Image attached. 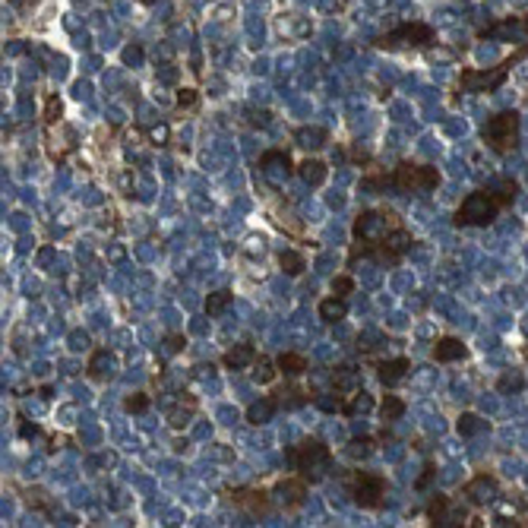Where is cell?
<instances>
[{
  "instance_id": "f1b7e54d",
  "label": "cell",
  "mask_w": 528,
  "mask_h": 528,
  "mask_svg": "<svg viewBox=\"0 0 528 528\" xmlns=\"http://www.w3.org/2000/svg\"><path fill=\"white\" fill-rule=\"evenodd\" d=\"M231 300H235V294L225 291V288H221V291H212V294L206 298V314H209V316H219L221 310L231 304Z\"/></svg>"
},
{
  "instance_id": "4fadbf2b",
  "label": "cell",
  "mask_w": 528,
  "mask_h": 528,
  "mask_svg": "<svg viewBox=\"0 0 528 528\" xmlns=\"http://www.w3.org/2000/svg\"><path fill=\"white\" fill-rule=\"evenodd\" d=\"M231 503L235 506H244V509H250V516H266L269 513V500H266V493L263 491H235L231 493Z\"/></svg>"
},
{
  "instance_id": "5bb4252c",
  "label": "cell",
  "mask_w": 528,
  "mask_h": 528,
  "mask_svg": "<svg viewBox=\"0 0 528 528\" xmlns=\"http://www.w3.org/2000/svg\"><path fill=\"white\" fill-rule=\"evenodd\" d=\"M275 411H279V402L272 399V395H263V399H257L253 405H247V424H253V427L269 424L272 418H275Z\"/></svg>"
},
{
  "instance_id": "9a60e30c",
  "label": "cell",
  "mask_w": 528,
  "mask_h": 528,
  "mask_svg": "<svg viewBox=\"0 0 528 528\" xmlns=\"http://www.w3.org/2000/svg\"><path fill=\"white\" fill-rule=\"evenodd\" d=\"M298 174L307 187H323L329 178V168H326V162H320V158H304V162L298 164Z\"/></svg>"
},
{
  "instance_id": "ba28073f",
  "label": "cell",
  "mask_w": 528,
  "mask_h": 528,
  "mask_svg": "<svg viewBox=\"0 0 528 528\" xmlns=\"http://www.w3.org/2000/svg\"><path fill=\"white\" fill-rule=\"evenodd\" d=\"M462 497L468 500L471 506H487V503H493V500L500 497V484L493 475H475V478L462 487Z\"/></svg>"
},
{
  "instance_id": "7bdbcfd3",
  "label": "cell",
  "mask_w": 528,
  "mask_h": 528,
  "mask_svg": "<svg viewBox=\"0 0 528 528\" xmlns=\"http://www.w3.org/2000/svg\"><path fill=\"white\" fill-rule=\"evenodd\" d=\"M19 434H22V436H38V427H35V424H32V427H29V424H22Z\"/></svg>"
},
{
  "instance_id": "8fae6325",
  "label": "cell",
  "mask_w": 528,
  "mask_h": 528,
  "mask_svg": "<svg viewBox=\"0 0 528 528\" xmlns=\"http://www.w3.org/2000/svg\"><path fill=\"white\" fill-rule=\"evenodd\" d=\"M275 497H279V503L288 509L300 506L304 497H307V478H285L279 487H275Z\"/></svg>"
},
{
  "instance_id": "277c9868",
  "label": "cell",
  "mask_w": 528,
  "mask_h": 528,
  "mask_svg": "<svg viewBox=\"0 0 528 528\" xmlns=\"http://www.w3.org/2000/svg\"><path fill=\"white\" fill-rule=\"evenodd\" d=\"M500 209L503 206L493 200L491 190H478V193H468L462 200V206H459V212H456V221L459 225H491Z\"/></svg>"
},
{
  "instance_id": "8d00e7d4",
  "label": "cell",
  "mask_w": 528,
  "mask_h": 528,
  "mask_svg": "<svg viewBox=\"0 0 528 528\" xmlns=\"http://www.w3.org/2000/svg\"><path fill=\"white\" fill-rule=\"evenodd\" d=\"M497 389L500 393H509V389H513V393H522V389H525V380L522 377H503L497 383Z\"/></svg>"
},
{
  "instance_id": "1f68e13d",
  "label": "cell",
  "mask_w": 528,
  "mask_h": 528,
  "mask_svg": "<svg viewBox=\"0 0 528 528\" xmlns=\"http://www.w3.org/2000/svg\"><path fill=\"white\" fill-rule=\"evenodd\" d=\"M193 411H196V399H190V405H187V408H184V405L171 408V411H168V424H171L174 430H180V427H184V424L193 418Z\"/></svg>"
},
{
  "instance_id": "6da1fadb",
  "label": "cell",
  "mask_w": 528,
  "mask_h": 528,
  "mask_svg": "<svg viewBox=\"0 0 528 528\" xmlns=\"http://www.w3.org/2000/svg\"><path fill=\"white\" fill-rule=\"evenodd\" d=\"M285 459L300 478H307L310 484H314V481H323L329 475V468H332V452H329V446H323L320 440L300 443V446H294V450L285 452Z\"/></svg>"
},
{
  "instance_id": "603a6c76",
  "label": "cell",
  "mask_w": 528,
  "mask_h": 528,
  "mask_svg": "<svg viewBox=\"0 0 528 528\" xmlns=\"http://www.w3.org/2000/svg\"><path fill=\"white\" fill-rule=\"evenodd\" d=\"M294 139H298V146H304V149H320V146H326L329 133L323 127H300L298 133H294Z\"/></svg>"
},
{
  "instance_id": "ee69618b",
  "label": "cell",
  "mask_w": 528,
  "mask_h": 528,
  "mask_svg": "<svg viewBox=\"0 0 528 528\" xmlns=\"http://www.w3.org/2000/svg\"><path fill=\"white\" fill-rule=\"evenodd\" d=\"M10 3H16V7H29V3H35V0H10Z\"/></svg>"
},
{
  "instance_id": "f546056e",
  "label": "cell",
  "mask_w": 528,
  "mask_h": 528,
  "mask_svg": "<svg viewBox=\"0 0 528 528\" xmlns=\"http://www.w3.org/2000/svg\"><path fill=\"white\" fill-rule=\"evenodd\" d=\"M380 414H383V421H399L402 414H405V402L399 395H386L383 405H380Z\"/></svg>"
},
{
  "instance_id": "e0dca14e",
  "label": "cell",
  "mask_w": 528,
  "mask_h": 528,
  "mask_svg": "<svg viewBox=\"0 0 528 528\" xmlns=\"http://www.w3.org/2000/svg\"><path fill=\"white\" fill-rule=\"evenodd\" d=\"M221 364L228 371H247L250 364H257V348L253 345H235L228 355L221 357Z\"/></svg>"
},
{
  "instance_id": "d590c367",
  "label": "cell",
  "mask_w": 528,
  "mask_h": 528,
  "mask_svg": "<svg viewBox=\"0 0 528 528\" xmlns=\"http://www.w3.org/2000/svg\"><path fill=\"white\" fill-rule=\"evenodd\" d=\"M124 408H127L130 414H143L146 408H149V395H143V393H136V395H130V399L124 402Z\"/></svg>"
},
{
  "instance_id": "d6a6232c",
  "label": "cell",
  "mask_w": 528,
  "mask_h": 528,
  "mask_svg": "<svg viewBox=\"0 0 528 528\" xmlns=\"http://www.w3.org/2000/svg\"><path fill=\"white\" fill-rule=\"evenodd\" d=\"M272 367H279V364H272L269 357H259V364L253 367V380H257L259 386L272 383V380H275V373H279V371H272Z\"/></svg>"
},
{
  "instance_id": "7c38bea8",
  "label": "cell",
  "mask_w": 528,
  "mask_h": 528,
  "mask_svg": "<svg viewBox=\"0 0 528 528\" xmlns=\"http://www.w3.org/2000/svg\"><path fill=\"white\" fill-rule=\"evenodd\" d=\"M408 371H411V361H408V357H393V361H383V364L377 367V377L383 386H395L405 380Z\"/></svg>"
},
{
  "instance_id": "9c48e42d",
  "label": "cell",
  "mask_w": 528,
  "mask_h": 528,
  "mask_svg": "<svg viewBox=\"0 0 528 528\" xmlns=\"http://www.w3.org/2000/svg\"><path fill=\"white\" fill-rule=\"evenodd\" d=\"M386 219L389 215H383V212H373V209H367V212H361L355 219V241H364V244H377L380 237L386 235Z\"/></svg>"
},
{
  "instance_id": "74e56055",
  "label": "cell",
  "mask_w": 528,
  "mask_h": 528,
  "mask_svg": "<svg viewBox=\"0 0 528 528\" xmlns=\"http://www.w3.org/2000/svg\"><path fill=\"white\" fill-rule=\"evenodd\" d=\"M196 105V89H178V108H193Z\"/></svg>"
},
{
  "instance_id": "3957f363",
  "label": "cell",
  "mask_w": 528,
  "mask_h": 528,
  "mask_svg": "<svg viewBox=\"0 0 528 528\" xmlns=\"http://www.w3.org/2000/svg\"><path fill=\"white\" fill-rule=\"evenodd\" d=\"M516 139H519V114L516 111H503V114L491 117L484 127V143L491 146L493 152L506 155V152L516 149Z\"/></svg>"
},
{
  "instance_id": "30bf717a",
  "label": "cell",
  "mask_w": 528,
  "mask_h": 528,
  "mask_svg": "<svg viewBox=\"0 0 528 528\" xmlns=\"http://www.w3.org/2000/svg\"><path fill=\"white\" fill-rule=\"evenodd\" d=\"M506 70H509V64L506 67H500L497 73H478V70H465L462 73V79H459V86L465 89V92H493V89L506 79Z\"/></svg>"
},
{
  "instance_id": "83f0119b",
  "label": "cell",
  "mask_w": 528,
  "mask_h": 528,
  "mask_svg": "<svg viewBox=\"0 0 528 528\" xmlns=\"http://www.w3.org/2000/svg\"><path fill=\"white\" fill-rule=\"evenodd\" d=\"M456 430H459L462 436H475V434H481V430H484V421H481L475 411H465V414H459Z\"/></svg>"
},
{
  "instance_id": "d4e9b609",
  "label": "cell",
  "mask_w": 528,
  "mask_h": 528,
  "mask_svg": "<svg viewBox=\"0 0 528 528\" xmlns=\"http://www.w3.org/2000/svg\"><path fill=\"white\" fill-rule=\"evenodd\" d=\"M332 389L336 393H355L357 389V373H355V367H336L332 371Z\"/></svg>"
},
{
  "instance_id": "f6af8a7d",
  "label": "cell",
  "mask_w": 528,
  "mask_h": 528,
  "mask_svg": "<svg viewBox=\"0 0 528 528\" xmlns=\"http://www.w3.org/2000/svg\"><path fill=\"white\" fill-rule=\"evenodd\" d=\"M525 355H528V351H525Z\"/></svg>"
},
{
  "instance_id": "f35d334b",
  "label": "cell",
  "mask_w": 528,
  "mask_h": 528,
  "mask_svg": "<svg viewBox=\"0 0 528 528\" xmlns=\"http://www.w3.org/2000/svg\"><path fill=\"white\" fill-rule=\"evenodd\" d=\"M314 402L323 408V411H342V405H345L339 395H336V399H314Z\"/></svg>"
},
{
  "instance_id": "52a82bcc",
  "label": "cell",
  "mask_w": 528,
  "mask_h": 528,
  "mask_svg": "<svg viewBox=\"0 0 528 528\" xmlns=\"http://www.w3.org/2000/svg\"><path fill=\"white\" fill-rule=\"evenodd\" d=\"M291 171H294L291 158H288L285 152L269 149V152H263V155H259V174H263L272 187H282L288 178H291Z\"/></svg>"
},
{
  "instance_id": "8992f818",
  "label": "cell",
  "mask_w": 528,
  "mask_h": 528,
  "mask_svg": "<svg viewBox=\"0 0 528 528\" xmlns=\"http://www.w3.org/2000/svg\"><path fill=\"white\" fill-rule=\"evenodd\" d=\"M434 42V29L424 26V22H402L393 32L383 35V48H399V44H408V48H424V44Z\"/></svg>"
},
{
  "instance_id": "2e32d148",
  "label": "cell",
  "mask_w": 528,
  "mask_h": 528,
  "mask_svg": "<svg viewBox=\"0 0 528 528\" xmlns=\"http://www.w3.org/2000/svg\"><path fill=\"white\" fill-rule=\"evenodd\" d=\"M427 516L434 525L446 528V525H462L459 522V516H450V497H443V493H434V500H430V506H427Z\"/></svg>"
},
{
  "instance_id": "cb8c5ba5",
  "label": "cell",
  "mask_w": 528,
  "mask_h": 528,
  "mask_svg": "<svg viewBox=\"0 0 528 528\" xmlns=\"http://www.w3.org/2000/svg\"><path fill=\"white\" fill-rule=\"evenodd\" d=\"M373 408V395H367L364 389H355V393L348 395V402L342 405V414H348V418H355V414H364Z\"/></svg>"
},
{
  "instance_id": "d6986e66",
  "label": "cell",
  "mask_w": 528,
  "mask_h": 528,
  "mask_svg": "<svg viewBox=\"0 0 528 528\" xmlns=\"http://www.w3.org/2000/svg\"><path fill=\"white\" fill-rule=\"evenodd\" d=\"M316 314H320L323 323H342L345 316H348V304H345V298L332 294V298L320 300V310H316Z\"/></svg>"
},
{
  "instance_id": "b9f144b4",
  "label": "cell",
  "mask_w": 528,
  "mask_h": 528,
  "mask_svg": "<svg viewBox=\"0 0 528 528\" xmlns=\"http://www.w3.org/2000/svg\"><path fill=\"white\" fill-rule=\"evenodd\" d=\"M149 136H152V143H155V146H164V143H168V127H152Z\"/></svg>"
},
{
  "instance_id": "ab89813d",
  "label": "cell",
  "mask_w": 528,
  "mask_h": 528,
  "mask_svg": "<svg viewBox=\"0 0 528 528\" xmlns=\"http://www.w3.org/2000/svg\"><path fill=\"white\" fill-rule=\"evenodd\" d=\"M124 60H127V64H139V60H143V48H136V44L124 48Z\"/></svg>"
},
{
  "instance_id": "ffe728a7",
  "label": "cell",
  "mask_w": 528,
  "mask_h": 528,
  "mask_svg": "<svg viewBox=\"0 0 528 528\" xmlns=\"http://www.w3.org/2000/svg\"><path fill=\"white\" fill-rule=\"evenodd\" d=\"M275 364H279V373H285V377L307 373V357L298 355V351H282V355L275 357Z\"/></svg>"
},
{
  "instance_id": "836d02e7",
  "label": "cell",
  "mask_w": 528,
  "mask_h": 528,
  "mask_svg": "<svg viewBox=\"0 0 528 528\" xmlns=\"http://www.w3.org/2000/svg\"><path fill=\"white\" fill-rule=\"evenodd\" d=\"M60 114H64V101H60L58 95H51V99L44 101V121H48V124H58Z\"/></svg>"
},
{
  "instance_id": "4316f807",
  "label": "cell",
  "mask_w": 528,
  "mask_h": 528,
  "mask_svg": "<svg viewBox=\"0 0 528 528\" xmlns=\"http://www.w3.org/2000/svg\"><path fill=\"white\" fill-rule=\"evenodd\" d=\"M487 190L493 193V200L500 203V206H506V203L516 200V193H519V184L516 180H497V184H491Z\"/></svg>"
},
{
  "instance_id": "7a4b0ae2",
  "label": "cell",
  "mask_w": 528,
  "mask_h": 528,
  "mask_svg": "<svg viewBox=\"0 0 528 528\" xmlns=\"http://www.w3.org/2000/svg\"><path fill=\"white\" fill-rule=\"evenodd\" d=\"M389 184L402 193H430L436 190L440 184V171H436L434 164H411V162H402L399 168L393 171Z\"/></svg>"
},
{
  "instance_id": "484cf974",
  "label": "cell",
  "mask_w": 528,
  "mask_h": 528,
  "mask_svg": "<svg viewBox=\"0 0 528 528\" xmlns=\"http://www.w3.org/2000/svg\"><path fill=\"white\" fill-rule=\"evenodd\" d=\"M279 266H282V272H285V275H300V272L307 269V259L300 257L298 250H282L279 253Z\"/></svg>"
},
{
  "instance_id": "7402d4cb",
  "label": "cell",
  "mask_w": 528,
  "mask_h": 528,
  "mask_svg": "<svg viewBox=\"0 0 528 528\" xmlns=\"http://www.w3.org/2000/svg\"><path fill=\"white\" fill-rule=\"evenodd\" d=\"M111 364H114V355H111L108 348H99L92 357H89V377L105 380L108 373H111Z\"/></svg>"
},
{
  "instance_id": "e575fe53",
  "label": "cell",
  "mask_w": 528,
  "mask_h": 528,
  "mask_svg": "<svg viewBox=\"0 0 528 528\" xmlns=\"http://www.w3.org/2000/svg\"><path fill=\"white\" fill-rule=\"evenodd\" d=\"M355 291V279H351V275H336V279H332V294H336V298H345V294H351Z\"/></svg>"
},
{
  "instance_id": "5b68a950",
  "label": "cell",
  "mask_w": 528,
  "mask_h": 528,
  "mask_svg": "<svg viewBox=\"0 0 528 528\" xmlns=\"http://www.w3.org/2000/svg\"><path fill=\"white\" fill-rule=\"evenodd\" d=\"M348 491L361 509H380L386 497V481L371 471H355V478L348 481Z\"/></svg>"
},
{
  "instance_id": "60d3db41",
  "label": "cell",
  "mask_w": 528,
  "mask_h": 528,
  "mask_svg": "<svg viewBox=\"0 0 528 528\" xmlns=\"http://www.w3.org/2000/svg\"><path fill=\"white\" fill-rule=\"evenodd\" d=\"M164 348H168V355H178L184 348V336H168L164 339Z\"/></svg>"
},
{
  "instance_id": "ac0fdd59",
  "label": "cell",
  "mask_w": 528,
  "mask_h": 528,
  "mask_svg": "<svg viewBox=\"0 0 528 528\" xmlns=\"http://www.w3.org/2000/svg\"><path fill=\"white\" fill-rule=\"evenodd\" d=\"M468 355V348H465L459 339H452V336H446V339H440V342L434 345V357L440 361V364H450V361H462V357Z\"/></svg>"
},
{
  "instance_id": "44dd1931",
  "label": "cell",
  "mask_w": 528,
  "mask_h": 528,
  "mask_svg": "<svg viewBox=\"0 0 528 528\" xmlns=\"http://www.w3.org/2000/svg\"><path fill=\"white\" fill-rule=\"evenodd\" d=\"M516 32H528V19H503V22H497V26H491L484 35L500 38V42H513Z\"/></svg>"
},
{
  "instance_id": "4dcf8cb0",
  "label": "cell",
  "mask_w": 528,
  "mask_h": 528,
  "mask_svg": "<svg viewBox=\"0 0 528 528\" xmlns=\"http://www.w3.org/2000/svg\"><path fill=\"white\" fill-rule=\"evenodd\" d=\"M345 452H348V459H355V462L357 459H367L373 452V436H355Z\"/></svg>"
}]
</instances>
